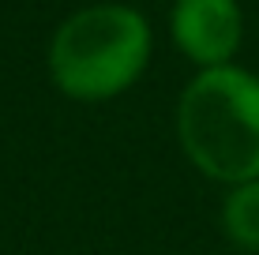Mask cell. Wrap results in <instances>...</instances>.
<instances>
[{
    "mask_svg": "<svg viewBox=\"0 0 259 255\" xmlns=\"http://www.w3.org/2000/svg\"><path fill=\"white\" fill-rule=\"evenodd\" d=\"M173 38L195 64L222 68L240 45L237 0H177Z\"/></svg>",
    "mask_w": 259,
    "mask_h": 255,
    "instance_id": "3957f363",
    "label": "cell"
},
{
    "mask_svg": "<svg viewBox=\"0 0 259 255\" xmlns=\"http://www.w3.org/2000/svg\"><path fill=\"white\" fill-rule=\"evenodd\" d=\"M181 146L214 180H259V79L240 68H207L177 105Z\"/></svg>",
    "mask_w": 259,
    "mask_h": 255,
    "instance_id": "6da1fadb",
    "label": "cell"
},
{
    "mask_svg": "<svg viewBox=\"0 0 259 255\" xmlns=\"http://www.w3.org/2000/svg\"><path fill=\"white\" fill-rule=\"evenodd\" d=\"M150 30L139 12L124 4H98L75 12L49 45L53 83L79 101H102L128 90L147 68Z\"/></svg>",
    "mask_w": 259,
    "mask_h": 255,
    "instance_id": "7a4b0ae2",
    "label": "cell"
},
{
    "mask_svg": "<svg viewBox=\"0 0 259 255\" xmlns=\"http://www.w3.org/2000/svg\"><path fill=\"white\" fill-rule=\"evenodd\" d=\"M222 222H226V233L237 248L259 251V180L237 184V191L226 199Z\"/></svg>",
    "mask_w": 259,
    "mask_h": 255,
    "instance_id": "277c9868",
    "label": "cell"
}]
</instances>
